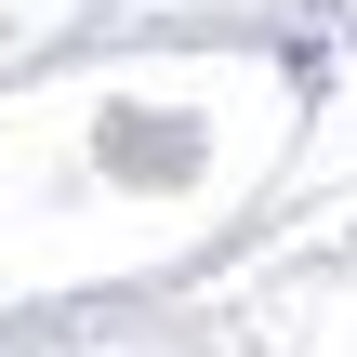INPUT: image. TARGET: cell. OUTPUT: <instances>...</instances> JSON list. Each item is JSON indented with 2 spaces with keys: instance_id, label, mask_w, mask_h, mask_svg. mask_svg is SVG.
Returning a JSON list of instances; mask_svg holds the SVG:
<instances>
[]
</instances>
